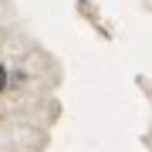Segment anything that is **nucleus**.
Segmentation results:
<instances>
[{
	"label": "nucleus",
	"mask_w": 152,
	"mask_h": 152,
	"mask_svg": "<svg viewBox=\"0 0 152 152\" xmlns=\"http://www.w3.org/2000/svg\"><path fill=\"white\" fill-rule=\"evenodd\" d=\"M4 85H7V71L0 68V91H4Z\"/></svg>",
	"instance_id": "f257e3e1"
}]
</instances>
